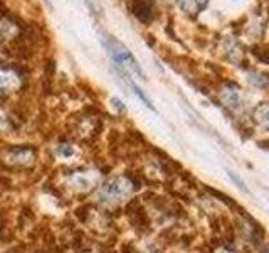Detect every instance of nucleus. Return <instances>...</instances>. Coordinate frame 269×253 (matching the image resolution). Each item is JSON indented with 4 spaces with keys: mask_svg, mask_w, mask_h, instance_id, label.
<instances>
[{
    "mask_svg": "<svg viewBox=\"0 0 269 253\" xmlns=\"http://www.w3.org/2000/svg\"><path fill=\"white\" fill-rule=\"evenodd\" d=\"M100 181V174L96 170H86V172H76L67 179V184L76 191H88Z\"/></svg>",
    "mask_w": 269,
    "mask_h": 253,
    "instance_id": "7ed1b4c3",
    "label": "nucleus"
},
{
    "mask_svg": "<svg viewBox=\"0 0 269 253\" xmlns=\"http://www.w3.org/2000/svg\"><path fill=\"white\" fill-rule=\"evenodd\" d=\"M32 152L29 150H24V152H19V154H14V156L10 157L12 162H19V164H31L32 162Z\"/></svg>",
    "mask_w": 269,
    "mask_h": 253,
    "instance_id": "6e6552de",
    "label": "nucleus"
},
{
    "mask_svg": "<svg viewBox=\"0 0 269 253\" xmlns=\"http://www.w3.org/2000/svg\"><path fill=\"white\" fill-rule=\"evenodd\" d=\"M132 182L126 177H115L101 186L98 191V199L104 205H115V203L125 201L126 198L132 196Z\"/></svg>",
    "mask_w": 269,
    "mask_h": 253,
    "instance_id": "f257e3e1",
    "label": "nucleus"
},
{
    "mask_svg": "<svg viewBox=\"0 0 269 253\" xmlns=\"http://www.w3.org/2000/svg\"><path fill=\"white\" fill-rule=\"evenodd\" d=\"M108 51H109V54H111V58L115 59V63H118L120 66H123L125 69H128V71L143 76V71H141L140 66H138V63L134 61L133 56L130 54L123 46H121V44L111 41V42L108 44Z\"/></svg>",
    "mask_w": 269,
    "mask_h": 253,
    "instance_id": "f03ea898",
    "label": "nucleus"
},
{
    "mask_svg": "<svg viewBox=\"0 0 269 253\" xmlns=\"http://www.w3.org/2000/svg\"><path fill=\"white\" fill-rule=\"evenodd\" d=\"M254 118L264 130H269V105L266 103L259 105V107L254 110Z\"/></svg>",
    "mask_w": 269,
    "mask_h": 253,
    "instance_id": "20e7f679",
    "label": "nucleus"
},
{
    "mask_svg": "<svg viewBox=\"0 0 269 253\" xmlns=\"http://www.w3.org/2000/svg\"><path fill=\"white\" fill-rule=\"evenodd\" d=\"M261 253H269V250H263V252H261Z\"/></svg>",
    "mask_w": 269,
    "mask_h": 253,
    "instance_id": "9d476101",
    "label": "nucleus"
},
{
    "mask_svg": "<svg viewBox=\"0 0 269 253\" xmlns=\"http://www.w3.org/2000/svg\"><path fill=\"white\" fill-rule=\"evenodd\" d=\"M76 154L77 150L72 145H67V144H61L58 145V149H56V156L63 159V161H71L72 157H76Z\"/></svg>",
    "mask_w": 269,
    "mask_h": 253,
    "instance_id": "39448f33",
    "label": "nucleus"
},
{
    "mask_svg": "<svg viewBox=\"0 0 269 253\" xmlns=\"http://www.w3.org/2000/svg\"><path fill=\"white\" fill-rule=\"evenodd\" d=\"M229 175H231L232 181H234L235 184H237V187H240V189H242L244 193H247V187H246V184H244V181H240V179H239V175H235L234 172H229Z\"/></svg>",
    "mask_w": 269,
    "mask_h": 253,
    "instance_id": "1a4fd4ad",
    "label": "nucleus"
},
{
    "mask_svg": "<svg viewBox=\"0 0 269 253\" xmlns=\"http://www.w3.org/2000/svg\"><path fill=\"white\" fill-rule=\"evenodd\" d=\"M222 101L231 108H237L239 103H240L237 91H234V89H224V91H222Z\"/></svg>",
    "mask_w": 269,
    "mask_h": 253,
    "instance_id": "423d86ee",
    "label": "nucleus"
},
{
    "mask_svg": "<svg viewBox=\"0 0 269 253\" xmlns=\"http://www.w3.org/2000/svg\"><path fill=\"white\" fill-rule=\"evenodd\" d=\"M17 86V76L9 71H0V89Z\"/></svg>",
    "mask_w": 269,
    "mask_h": 253,
    "instance_id": "0eeeda50",
    "label": "nucleus"
}]
</instances>
